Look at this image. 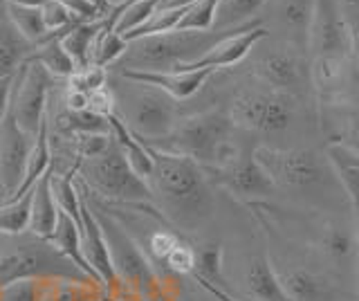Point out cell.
<instances>
[{
	"label": "cell",
	"instance_id": "cell-7",
	"mask_svg": "<svg viewBox=\"0 0 359 301\" xmlns=\"http://www.w3.org/2000/svg\"><path fill=\"white\" fill-rule=\"evenodd\" d=\"M112 97H115L117 117L133 131L142 142L153 144L164 140L180 119V104L173 97L162 93L160 88L130 81L119 74L115 83H110Z\"/></svg>",
	"mask_w": 359,
	"mask_h": 301
},
{
	"label": "cell",
	"instance_id": "cell-38",
	"mask_svg": "<svg viewBox=\"0 0 359 301\" xmlns=\"http://www.w3.org/2000/svg\"><path fill=\"white\" fill-rule=\"evenodd\" d=\"M9 5H22V7H43L48 0H5Z\"/></svg>",
	"mask_w": 359,
	"mask_h": 301
},
{
	"label": "cell",
	"instance_id": "cell-40",
	"mask_svg": "<svg viewBox=\"0 0 359 301\" xmlns=\"http://www.w3.org/2000/svg\"><path fill=\"white\" fill-rule=\"evenodd\" d=\"M3 203H5V196H3V194H0V205H3Z\"/></svg>",
	"mask_w": 359,
	"mask_h": 301
},
{
	"label": "cell",
	"instance_id": "cell-10",
	"mask_svg": "<svg viewBox=\"0 0 359 301\" xmlns=\"http://www.w3.org/2000/svg\"><path fill=\"white\" fill-rule=\"evenodd\" d=\"M297 108L299 99L256 81V86H245L231 97L227 113L236 128L256 135H278L292 126Z\"/></svg>",
	"mask_w": 359,
	"mask_h": 301
},
{
	"label": "cell",
	"instance_id": "cell-3",
	"mask_svg": "<svg viewBox=\"0 0 359 301\" xmlns=\"http://www.w3.org/2000/svg\"><path fill=\"white\" fill-rule=\"evenodd\" d=\"M86 200L95 211V218L108 245L110 263L119 283L117 301H166V283L160 281L153 261L144 254L126 225L119 222L108 207H99L88 196Z\"/></svg>",
	"mask_w": 359,
	"mask_h": 301
},
{
	"label": "cell",
	"instance_id": "cell-36",
	"mask_svg": "<svg viewBox=\"0 0 359 301\" xmlns=\"http://www.w3.org/2000/svg\"><path fill=\"white\" fill-rule=\"evenodd\" d=\"M341 14L346 20L348 34H351V48H353V70L355 79L359 83V0H339Z\"/></svg>",
	"mask_w": 359,
	"mask_h": 301
},
{
	"label": "cell",
	"instance_id": "cell-18",
	"mask_svg": "<svg viewBox=\"0 0 359 301\" xmlns=\"http://www.w3.org/2000/svg\"><path fill=\"white\" fill-rule=\"evenodd\" d=\"M267 39V29L261 25V20H252L243 27H238L233 34L224 36L218 41L205 57H200L196 63L184 65L180 70H200V68H211V70H220V68H231V65H238L252 54V50Z\"/></svg>",
	"mask_w": 359,
	"mask_h": 301
},
{
	"label": "cell",
	"instance_id": "cell-11",
	"mask_svg": "<svg viewBox=\"0 0 359 301\" xmlns=\"http://www.w3.org/2000/svg\"><path fill=\"white\" fill-rule=\"evenodd\" d=\"M308 248L323 265V272L346 290L355 288L359 295V239L353 220L319 216L312 225Z\"/></svg>",
	"mask_w": 359,
	"mask_h": 301
},
{
	"label": "cell",
	"instance_id": "cell-35",
	"mask_svg": "<svg viewBox=\"0 0 359 301\" xmlns=\"http://www.w3.org/2000/svg\"><path fill=\"white\" fill-rule=\"evenodd\" d=\"M108 83V70L97 68V65H88V68L76 70L70 79H67V88L70 91H79V93H95L99 88H104Z\"/></svg>",
	"mask_w": 359,
	"mask_h": 301
},
{
	"label": "cell",
	"instance_id": "cell-27",
	"mask_svg": "<svg viewBox=\"0 0 359 301\" xmlns=\"http://www.w3.org/2000/svg\"><path fill=\"white\" fill-rule=\"evenodd\" d=\"M50 243L54 245L56 250H59L61 254H65L67 259H70L79 270H83L88 276H93L95 281H99V279L95 276L93 267L88 265L86 256H83V250H81V229H79L74 225V220L67 218L63 211H59V222H56V229L52 234ZM101 283V281H99Z\"/></svg>",
	"mask_w": 359,
	"mask_h": 301
},
{
	"label": "cell",
	"instance_id": "cell-31",
	"mask_svg": "<svg viewBox=\"0 0 359 301\" xmlns=\"http://www.w3.org/2000/svg\"><path fill=\"white\" fill-rule=\"evenodd\" d=\"M128 48V41L123 39L121 34H117L115 29H108L101 23V32L95 41V48H93V59H90V65H97V68H112L121 57L123 52Z\"/></svg>",
	"mask_w": 359,
	"mask_h": 301
},
{
	"label": "cell",
	"instance_id": "cell-22",
	"mask_svg": "<svg viewBox=\"0 0 359 301\" xmlns=\"http://www.w3.org/2000/svg\"><path fill=\"white\" fill-rule=\"evenodd\" d=\"M325 158H328L337 180L341 185V192L351 207V220L359 239V155H355L344 144L328 142L325 144Z\"/></svg>",
	"mask_w": 359,
	"mask_h": 301
},
{
	"label": "cell",
	"instance_id": "cell-23",
	"mask_svg": "<svg viewBox=\"0 0 359 301\" xmlns=\"http://www.w3.org/2000/svg\"><path fill=\"white\" fill-rule=\"evenodd\" d=\"M32 43L20 34L7 14V5L0 0V79L14 76L34 54Z\"/></svg>",
	"mask_w": 359,
	"mask_h": 301
},
{
	"label": "cell",
	"instance_id": "cell-28",
	"mask_svg": "<svg viewBox=\"0 0 359 301\" xmlns=\"http://www.w3.org/2000/svg\"><path fill=\"white\" fill-rule=\"evenodd\" d=\"M263 5L265 0H220L216 18H213V29H233L258 20Z\"/></svg>",
	"mask_w": 359,
	"mask_h": 301
},
{
	"label": "cell",
	"instance_id": "cell-20",
	"mask_svg": "<svg viewBox=\"0 0 359 301\" xmlns=\"http://www.w3.org/2000/svg\"><path fill=\"white\" fill-rule=\"evenodd\" d=\"M317 119L328 133V142L344 144L359 155V93H344L317 108Z\"/></svg>",
	"mask_w": 359,
	"mask_h": 301
},
{
	"label": "cell",
	"instance_id": "cell-1",
	"mask_svg": "<svg viewBox=\"0 0 359 301\" xmlns=\"http://www.w3.org/2000/svg\"><path fill=\"white\" fill-rule=\"evenodd\" d=\"M151 153L153 171L146 178V187L157 214L173 229H202L213 214V185L205 169L184 155L157 149Z\"/></svg>",
	"mask_w": 359,
	"mask_h": 301
},
{
	"label": "cell",
	"instance_id": "cell-33",
	"mask_svg": "<svg viewBox=\"0 0 359 301\" xmlns=\"http://www.w3.org/2000/svg\"><path fill=\"white\" fill-rule=\"evenodd\" d=\"M218 5L220 0H194L191 5H187V12L177 29H213Z\"/></svg>",
	"mask_w": 359,
	"mask_h": 301
},
{
	"label": "cell",
	"instance_id": "cell-4",
	"mask_svg": "<svg viewBox=\"0 0 359 301\" xmlns=\"http://www.w3.org/2000/svg\"><path fill=\"white\" fill-rule=\"evenodd\" d=\"M233 131L227 108H211L180 117L175 128L164 140L149 144L151 149L184 155L205 171L220 169L241 153L233 142Z\"/></svg>",
	"mask_w": 359,
	"mask_h": 301
},
{
	"label": "cell",
	"instance_id": "cell-26",
	"mask_svg": "<svg viewBox=\"0 0 359 301\" xmlns=\"http://www.w3.org/2000/svg\"><path fill=\"white\" fill-rule=\"evenodd\" d=\"M101 20H104V18H101ZM101 20H93V23H76L74 27L67 29L65 34L59 36L65 54L70 57V61L74 63L76 70L88 68V65H90L95 41H97L99 32H101Z\"/></svg>",
	"mask_w": 359,
	"mask_h": 301
},
{
	"label": "cell",
	"instance_id": "cell-12",
	"mask_svg": "<svg viewBox=\"0 0 359 301\" xmlns=\"http://www.w3.org/2000/svg\"><path fill=\"white\" fill-rule=\"evenodd\" d=\"M252 74L256 81L274 88V91L287 93L299 102L310 97L314 99L308 52L290 46V43L272 39V46L265 48V52L252 61Z\"/></svg>",
	"mask_w": 359,
	"mask_h": 301
},
{
	"label": "cell",
	"instance_id": "cell-2",
	"mask_svg": "<svg viewBox=\"0 0 359 301\" xmlns=\"http://www.w3.org/2000/svg\"><path fill=\"white\" fill-rule=\"evenodd\" d=\"M314 108L348 93L355 79L353 48L339 0H314L306 43Z\"/></svg>",
	"mask_w": 359,
	"mask_h": 301
},
{
	"label": "cell",
	"instance_id": "cell-34",
	"mask_svg": "<svg viewBox=\"0 0 359 301\" xmlns=\"http://www.w3.org/2000/svg\"><path fill=\"white\" fill-rule=\"evenodd\" d=\"M41 16L50 36H61L79 23V20H74L70 12L63 7L61 0H48V3L41 7Z\"/></svg>",
	"mask_w": 359,
	"mask_h": 301
},
{
	"label": "cell",
	"instance_id": "cell-25",
	"mask_svg": "<svg viewBox=\"0 0 359 301\" xmlns=\"http://www.w3.org/2000/svg\"><path fill=\"white\" fill-rule=\"evenodd\" d=\"M245 281L254 301H292L283 283H280L276 267L269 261V256H256V259H252L250 267H247Z\"/></svg>",
	"mask_w": 359,
	"mask_h": 301
},
{
	"label": "cell",
	"instance_id": "cell-15",
	"mask_svg": "<svg viewBox=\"0 0 359 301\" xmlns=\"http://www.w3.org/2000/svg\"><path fill=\"white\" fill-rule=\"evenodd\" d=\"M211 185H218L236 198L245 200V203H256V200H267L276 189L267 173L261 169V164L256 162L254 151L238 153L233 160H229L220 169L205 171Z\"/></svg>",
	"mask_w": 359,
	"mask_h": 301
},
{
	"label": "cell",
	"instance_id": "cell-39",
	"mask_svg": "<svg viewBox=\"0 0 359 301\" xmlns=\"http://www.w3.org/2000/svg\"><path fill=\"white\" fill-rule=\"evenodd\" d=\"M104 3H106L108 7H119V5L126 3V0H104Z\"/></svg>",
	"mask_w": 359,
	"mask_h": 301
},
{
	"label": "cell",
	"instance_id": "cell-9",
	"mask_svg": "<svg viewBox=\"0 0 359 301\" xmlns=\"http://www.w3.org/2000/svg\"><path fill=\"white\" fill-rule=\"evenodd\" d=\"M79 175L86 192L101 200L128 207H153L149 187L133 173L115 138H110L108 147L101 153L81 160Z\"/></svg>",
	"mask_w": 359,
	"mask_h": 301
},
{
	"label": "cell",
	"instance_id": "cell-30",
	"mask_svg": "<svg viewBox=\"0 0 359 301\" xmlns=\"http://www.w3.org/2000/svg\"><path fill=\"white\" fill-rule=\"evenodd\" d=\"M5 3V0H3ZM7 5V14L11 18V23L16 25V29L25 36L34 48L41 46L45 39H50L48 29H45L41 7H22V5Z\"/></svg>",
	"mask_w": 359,
	"mask_h": 301
},
{
	"label": "cell",
	"instance_id": "cell-19",
	"mask_svg": "<svg viewBox=\"0 0 359 301\" xmlns=\"http://www.w3.org/2000/svg\"><path fill=\"white\" fill-rule=\"evenodd\" d=\"M276 274L292 301H341L351 297L348 290L339 288V283L323 270H312L306 265H290L276 267Z\"/></svg>",
	"mask_w": 359,
	"mask_h": 301
},
{
	"label": "cell",
	"instance_id": "cell-29",
	"mask_svg": "<svg viewBox=\"0 0 359 301\" xmlns=\"http://www.w3.org/2000/svg\"><path fill=\"white\" fill-rule=\"evenodd\" d=\"M29 59L41 63L43 68L54 76V79H70V76L76 72L74 63L65 54L59 36L45 39L41 46H36V50H34V54H32Z\"/></svg>",
	"mask_w": 359,
	"mask_h": 301
},
{
	"label": "cell",
	"instance_id": "cell-21",
	"mask_svg": "<svg viewBox=\"0 0 359 301\" xmlns=\"http://www.w3.org/2000/svg\"><path fill=\"white\" fill-rule=\"evenodd\" d=\"M218 70L211 68H200V70H171V72H133V70H123L117 72L121 76H126L130 81H142L160 88L162 93L168 97H173L175 102H184V99L198 95L202 88L207 86Z\"/></svg>",
	"mask_w": 359,
	"mask_h": 301
},
{
	"label": "cell",
	"instance_id": "cell-24",
	"mask_svg": "<svg viewBox=\"0 0 359 301\" xmlns=\"http://www.w3.org/2000/svg\"><path fill=\"white\" fill-rule=\"evenodd\" d=\"M52 166L45 171L36 185L32 187V205H29V225L27 232L36 234L41 239H52L59 222V207L52 194Z\"/></svg>",
	"mask_w": 359,
	"mask_h": 301
},
{
	"label": "cell",
	"instance_id": "cell-6",
	"mask_svg": "<svg viewBox=\"0 0 359 301\" xmlns=\"http://www.w3.org/2000/svg\"><path fill=\"white\" fill-rule=\"evenodd\" d=\"M25 279H93L48 239L32 232L0 234V290ZM95 281V279H93ZM106 288V286H104Z\"/></svg>",
	"mask_w": 359,
	"mask_h": 301
},
{
	"label": "cell",
	"instance_id": "cell-5",
	"mask_svg": "<svg viewBox=\"0 0 359 301\" xmlns=\"http://www.w3.org/2000/svg\"><path fill=\"white\" fill-rule=\"evenodd\" d=\"M233 29H171L128 41L123 57L112 65L117 72H171L196 63Z\"/></svg>",
	"mask_w": 359,
	"mask_h": 301
},
{
	"label": "cell",
	"instance_id": "cell-32",
	"mask_svg": "<svg viewBox=\"0 0 359 301\" xmlns=\"http://www.w3.org/2000/svg\"><path fill=\"white\" fill-rule=\"evenodd\" d=\"M32 189L0 205V234H20L29 225Z\"/></svg>",
	"mask_w": 359,
	"mask_h": 301
},
{
	"label": "cell",
	"instance_id": "cell-17",
	"mask_svg": "<svg viewBox=\"0 0 359 301\" xmlns=\"http://www.w3.org/2000/svg\"><path fill=\"white\" fill-rule=\"evenodd\" d=\"M34 147V138L18 126L14 115H7L0 124V194L11 200L20 189L27 171V160Z\"/></svg>",
	"mask_w": 359,
	"mask_h": 301
},
{
	"label": "cell",
	"instance_id": "cell-13",
	"mask_svg": "<svg viewBox=\"0 0 359 301\" xmlns=\"http://www.w3.org/2000/svg\"><path fill=\"white\" fill-rule=\"evenodd\" d=\"M52 83L54 76L34 59L22 65L14 74V81H11L9 113L14 115L18 126L27 131L32 138H36V133L48 119Z\"/></svg>",
	"mask_w": 359,
	"mask_h": 301
},
{
	"label": "cell",
	"instance_id": "cell-16",
	"mask_svg": "<svg viewBox=\"0 0 359 301\" xmlns=\"http://www.w3.org/2000/svg\"><path fill=\"white\" fill-rule=\"evenodd\" d=\"M312 12L314 0H265L258 20L267 29L269 39L306 50Z\"/></svg>",
	"mask_w": 359,
	"mask_h": 301
},
{
	"label": "cell",
	"instance_id": "cell-14",
	"mask_svg": "<svg viewBox=\"0 0 359 301\" xmlns=\"http://www.w3.org/2000/svg\"><path fill=\"white\" fill-rule=\"evenodd\" d=\"M104 283L93 279H25L0 290V301H110Z\"/></svg>",
	"mask_w": 359,
	"mask_h": 301
},
{
	"label": "cell",
	"instance_id": "cell-37",
	"mask_svg": "<svg viewBox=\"0 0 359 301\" xmlns=\"http://www.w3.org/2000/svg\"><path fill=\"white\" fill-rule=\"evenodd\" d=\"M11 81L14 76H7V79H0V124L9 110V95H11Z\"/></svg>",
	"mask_w": 359,
	"mask_h": 301
},
{
	"label": "cell",
	"instance_id": "cell-8",
	"mask_svg": "<svg viewBox=\"0 0 359 301\" xmlns=\"http://www.w3.org/2000/svg\"><path fill=\"white\" fill-rule=\"evenodd\" d=\"M254 158L272 180L274 189L297 194H314L319 189H341L325 153L314 149H278L261 147L254 149Z\"/></svg>",
	"mask_w": 359,
	"mask_h": 301
}]
</instances>
